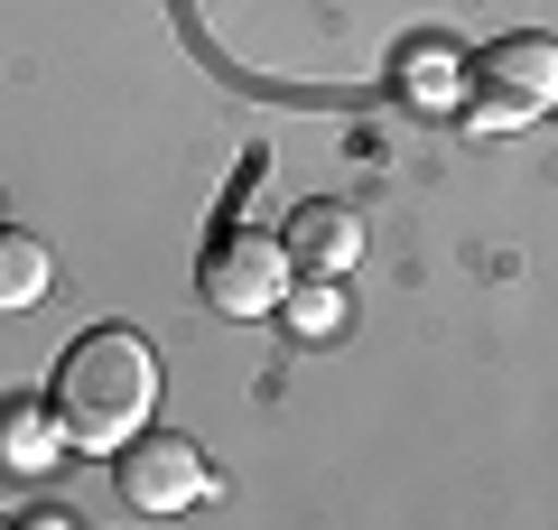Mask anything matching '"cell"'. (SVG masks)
<instances>
[{
    "mask_svg": "<svg viewBox=\"0 0 558 530\" xmlns=\"http://www.w3.org/2000/svg\"><path fill=\"white\" fill-rule=\"evenodd\" d=\"M149 400H159V353L140 345L131 326H84L57 363V437L75 447H121L131 429H149Z\"/></svg>",
    "mask_w": 558,
    "mask_h": 530,
    "instance_id": "1",
    "label": "cell"
},
{
    "mask_svg": "<svg viewBox=\"0 0 558 530\" xmlns=\"http://www.w3.org/2000/svg\"><path fill=\"white\" fill-rule=\"evenodd\" d=\"M121 503L131 511H149V521H159V511H186V503H205V493H215V474H205V447L196 437H168V429H131L121 437Z\"/></svg>",
    "mask_w": 558,
    "mask_h": 530,
    "instance_id": "2",
    "label": "cell"
},
{
    "mask_svg": "<svg viewBox=\"0 0 558 530\" xmlns=\"http://www.w3.org/2000/svg\"><path fill=\"white\" fill-rule=\"evenodd\" d=\"M558 103V47L549 38H494L475 57V121H539Z\"/></svg>",
    "mask_w": 558,
    "mask_h": 530,
    "instance_id": "3",
    "label": "cell"
},
{
    "mask_svg": "<svg viewBox=\"0 0 558 530\" xmlns=\"http://www.w3.org/2000/svg\"><path fill=\"white\" fill-rule=\"evenodd\" d=\"M289 279H299V270H289V252H279L270 233H223L215 252H205L196 289H205V308H215V316H270Z\"/></svg>",
    "mask_w": 558,
    "mask_h": 530,
    "instance_id": "4",
    "label": "cell"
},
{
    "mask_svg": "<svg viewBox=\"0 0 558 530\" xmlns=\"http://www.w3.org/2000/svg\"><path fill=\"white\" fill-rule=\"evenodd\" d=\"M279 252H289V270H317V279H344L354 270V252H363V215L344 196H307L299 215H289V233H279Z\"/></svg>",
    "mask_w": 558,
    "mask_h": 530,
    "instance_id": "5",
    "label": "cell"
},
{
    "mask_svg": "<svg viewBox=\"0 0 558 530\" xmlns=\"http://www.w3.org/2000/svg\"><path fill=\"white\" fill-rule=\"evenodd\" d=\"M57 466V410L0 400V474H47Z\"/></svg>",
    "mask_w": 558,
    "mask_h": 530,
    "instance_id": "6",
    "label": "cell"
},
{
    "mask_svg": "<svg viewBox=\"0 0 558 530\" xmlns=\"http://www.w3.org/2000/svg\"><path fill=\"white\" fill-rule=\"evenodd\" d=\"M47 279H57L47 242H38V233H10V224H0V308H38Z\"/></svg>",
    "mask_w": 558,
    "mask_h": 530,
    "instance_id": "7",
    "label": "cell"
},
{
    "mask_svg": "<svg viewBox=\"0 0 558 530\" xmlns=\"http://www.w3.org/2000/svg\"><path fill=\"white\" fill-rule=\"evenodd\" d=\"M279 316H289V335H299V345H317V335H336V326H344V289L307 270V289H299V279L279 289Z\"/></svg>",
    "mask_w": 558,
    "mask_h": 530,
    "instance_id": "8",
    "label": "cell"
}]
</instances>
